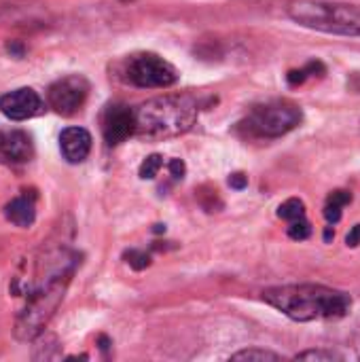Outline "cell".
I'll use <instances>...</instances> for the list:
<instances>
[{
	"label": "cell",
	"mask_w": 360,
	"mask_h": 362,
	"mask_svg": "<svg viewBox=\"0 0 360 362\" xmlns=\"http://www.w3.org/2000/svg\"><path fill=\"white\" fill-rule=\"evenodd\" d=\"M125 259H127V265L134 267L136 272L140 269H146L151 265V255L142 252V250H127L125 252Z\"/></svg>",
	"instance_id": "20"
},
{
	"label": "cell",
	"mask_w": 360,
	"mask_h": 362,
	"mask_svg": "<svg viewBox=\"0 0 360 362\" xmlns=\"http://www.w3.org/2000/svg\"><path fill=\"white\" fill-rule=\"evenodd\" d=\"M318 72H325V66L320 64V62H310L306 68H301V70H291L289 72V83L291 85H303L310 76H316Z\"/></svg>",
	"instance_id": "16"
},
{
	"label": "cell",
	"mask_w": 360,
	"mask_h": 362,
	"mask_svg": "<svg viewBox=\"0 0 360 362\" xmlns=\"http://www.w3.org/2000/svg\"><path fill=\"white\" fill-rule=\"evenodd\" d=\"M295 358H297V361H320V362L342 361V356H339V354L329 352V350H308V352L297 354Z\"/></svg>",
	"instance_id": "19"
},
{
	"label": "cell",
	"mask_w": 360,
	"mask_h": 362,
	"mask_svg": "<svg viewBox=\"0 0 360 362\" xmlns=\"http://www.w3.org/2000/svg\"><path fill=\"white\" fill-rule=\"evenodd\" d=\"M59 148L68 163H83L91 151V134L83 127H66L59 134Z\"/></svg>",
	"instance_id": "11"
},
{
	"label": "cell",
	"mask_w": 360,
	"mask_h": 362,
	"mask_svg": "<svg viewBox=\"0 0 360 362\" xmlns=\"http://www.w3.org/2000/svg\"><path fill=\"white\" fill-rule=\"evenodd\" d=\"M102 132L108 146L125 142L136 132V110L121 102L108 104L102 117Z\"/></svg>",
	"instance_id": "8"
},
{
	"label": "cell",
	"mask_w": 360,
	"mask_h": 362,
	"mask_svg": "<svg viewBox=\"0 0 360 362\" xmlns=\"http://www.w3.org/2000/svg\"><path fill=\"white\" fill-rule=\"evenodd\" d=\"M168 170H170L172 178L180 180V178H185L187 165H185V161H182V159H170V163H168Z\"/></svg>",
	"instance_id": "21"
},
{
	"label": "cell",
	"mask_w": 360,
	"mask_h": 362,
	"mask_svg": "<svg viewBox=\"0 0 360 362\" xmlns=\"http://www.w3.org/2000/svg\"><path fill=\"white\" fill-rule=\"evenodd\" d=\"M0 110L11 121H25L45 110L42 98L32 87H19L0 98Z\"/></svg>",
	"instance_id": "9"
},
{
	"label": "cell",
	"mask_w": 360,
	"mask_h": 362,
	"mask_svg": "<svg viewBox=\"0 0 360 362\" xmlns=\"http://www.w3.org/2000/svg\"><path fill=\"white\" fill-rule=\"evenodd\" d=\"M289 15L295 23L310 30L339 36H360V4L301 0L291 6Z\"/></svg>",
	"instance_id": "3"
},
{
	"label": "cell",
	"mask_w": 360,
	"mask_h": 362,
	"mask_svg": "<svg viewBox=\"0 0 360 362\" xmlns=\"http://www.w3.org/2000/svg\"><path fill=\"white\" fill-rule=\"evenodd\" d=\"M231 361H248V362H276V361H282V356L280 354H274V352H269V350H259V348H252V350H242V352H238V354H233L231 356Z\"/></svg>",
	"instance_id": "15"
},
{
	"label": "cell",
	"mask_w": 360,
	"mask_h": 362,
	"mask_svg": "<svg viewBox=\"0 0 360 362\" xmlns=\"http://www.w3.org/2000/svg\"><path fill=\"white\" fill-rule=\"evenodd\" d=\"M199 115V104L191 95L153 98L136 108V136L146 140H168L187 134Z\"/></svg>",
	"instance_id": "2"
},
{
	"label": "cell",
	"mask_w": 360,
	"mask_h": 362,
	"mask_svg": "<svg viewBox=\"0 0 360 362\" xmlns=\"http://www.w3.org/2000/svg\"><path fill=\"white\" fill-rule=\"evenodd\" d=\"M346 244H348V248H356V246H360V225H354V227L350 229V233H348V238H346Z\"/></svg>",
	"instance_id": "23"
},
{
	"label": "cell",
	"mask_w": 360,
	"mask_h": 362,
	"mask_svg": "<svg viewBox=\"0 0 360 362\" xmlns=\"http://www.w3.org/2000/svg\"><path fill=\"white\" fill-rule=\"evenodd\" d=\"M303 119V112L297 104L289 100H272L259 104L250 110L246 119V129L259 138H280L293 132Z\"/></svg>",
	"instance_id": "5"
},
{
	"label": "cell",
	"mask_w": 360,
	"mask_h": 362,
	"mask_svg": "<svg viewBox=\"0 0 360 362\" xmlns=\"http://www.w3.org/2000/svg\"><path fill=\"white\" fill-rule=\"evenodd\" d=\"M4 216L8 223H13L15 227L28 229L32 227L34 218H36V208H34V197L32 195H19L15 199H11L4 208Z\"/></svg>",
	"instance_id": "12"
},
{
	"label": "cell",
	"mask_w": 360,
	"mask_h": 362,
	"mask_svg": "<svg viewBox=\"0 0 360 362\" xmlns=\"http://www.w3.org/2000/svg\"><path fill=\"white\" fill-rule=\"evenodd\" d=\"M68 282H70V272L57 274L45 286H40L38 291H34L30 295L25 308L21 310V314L15 322V337L17 339L32 341L42 333V329L53 318L55 310L59 308Z\"/></svg>",
	"instance_id": "4"
},
{
	"label": "cell",
	"mask_w": 360,
	"mask_h": 362,
	"mask_svg": "<svg viewBox=\"0 0 360 362\" xmlns=\"http://www.w3.org/2000/svg\"><path fill=\"white\" fill-rule=\"evenodd\" d=\"M352 204V193L350 191H333L329 197H327V204H325V218L329 221V225H335L339 223L342 214H344V208Z\"/></svg>",
	"instance_id": "13"
},
{
	"label": "cell",
	"mask_w": 360,
	"mask_h": 362,
	"mask_svg": "<svg viewBox=\"0 0 360 362\" xmlns=\"http://www.w3.org/2000/svg\"><path fill=\"white\" fill-rule=\"evenodd\" d=\"M125 78L142 89H163L178 81L176 68L155 53H138L127 59Z\"/></svg>",
	"instance_id": "6"
},
{
	"label": "cell",
	"mask_w": 360,
	"mask_h": 362,
	"mask_svg": "<svg viewBox=\"0 0 360 362\" xmlns=\"http://www.w3.org/2000/svg\"><path fill=\"white\" fill-rule=\"evenodd\" d=\"M89 93V83L81 74H70L59 81H55L49 91H47V102L49 106L62 115V117H72L81 110Z\"/></svg>",
	"instance_id": "7"
},
{
	"label": "cell",
	"mask_w": 360,
	"mask_h": 362,
	"mask_svg": "<svg viewBox=\"0 0 360 362\" xmlns=\"http://www.w3.org/2000/svg\"><path fill=\"white\" fill-rule=\"evenodd\" d=\"M289 235L297 242L301 240H308L312 235V225L306 221V218H299V221H293L289 223Z\"/></svg>",
	"instance_id": "18"
},
{
	"label": "cell",
	"mask_w": 360,
	"mask_h": 362,
	"mask_svg": "<svg viewBox=\"0 0 360 362\" xmlns=\"http://www.w3.org/2000/svg\"><path fill=\"white\" fill-rule=\"evenodd\" d=\"M161 165H163V157H161V155H157V153H155V155H149V157L140 163L138 174H140L142 180H153V178L159 174Z\"/></svg>",
	"instance_id": "17"
},
{
	"label": "cell",
	"mask_w": 360,
	"mask_h": 362,
	"mask_svg": "<svg viewBox=\"0 0 360 362\" xmlns=\"http://www.w3.org/2000/svg\"><path fill=\"white\" fill-rule=\"evenodd\" d=\"M335 238V231H333V227H327L325 229V242H331Z\"/></svg>",
	"instance_id": "24"
},
{
	"label": "cell",
	"mask_w": 360,
	"mask_h": 362,
	"mask_svg": "<svg viewBox=\"0 0 360 362\" xmlns=\"http://www.w3.org/2000/svg\"><path fill=\"white\" fill-rule=\"evenodd\" d=\"M263 301L295 322L339 320L352 310V297L323 284H289L263 291Z\"/></svg>",
	"instance_id": "1"
},
{
	"label": "cell",
	"mask_w": 360,
	"mask_h": 362,
	"mask_svg": "<svg viewBox=\"0 0 360 362\" xmlns=\"http://www.w3.org/2000/svg\"><path fill=\"white\" fill-rule=\"evenodd\" d=\"M229 185H231V189L242 191V189H246V185H248V176H244L242 172L231 174V176H229Z\"/></svg>",
	"instance_id": "22"
},
{
	"label": "cell",
	"mask_w": 360,
	"mask_h": 362,
	"mask_svg": "<svg viewBox=\"0 0 360 362\" xmlns=\"http://www.w3.org/2000/svg\"><path fill=\"white\" fill-rule=\"evenodd\" d=\"M278 216L293 223V221H299V218H306V204L297 197H291L286 199L284 204H280L278 208Z\"/></svg>",
	"instance_id": "14"
},
{
	"label": "cell",
	"mask_w": 360,
	"mask_h": 362,
	"mask_svg": "<svg viewBox=\"0 0 360 362\" xmlns=\"http://www.w3.org/2000/svg\"><path fill=\"white\" fill-rule=\"evenodd\" d=\"M32 138L21 129L0 132V159L11 163H25L32 159Z\"/></svg>",
	"instance_id": "10"
}]
</instances>
